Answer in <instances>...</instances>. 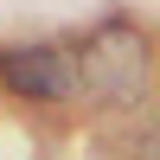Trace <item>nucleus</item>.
Listing matches in <instances>:
<instances>
[{"mask_svg":"<svg viewBox=\"0 0 160 160\" xmlns=\"http://www.w3.org/2000/svg\"><path fill=\"white\" fill-rule=\"evenodd\" d=\"M0 83L26 102H64V96H77V58L64 45H7Z\"/></svg>","mask_w":160,"mask_h":160,"instance_id":"2","label":"nucleus"},{"mask_svg":"<svg viewBox=\"0 0 160 160\" xmlns=\"http://www.w3.org/2000/svg\"><path fill=\"white\" fill-rule=\"evenodd\" d=\"M77 77H83L102 102H135L141 83H148V38H141L135 26H122V19L96 26V32L83 38V64H77Z\"/></svg>","mask_w":160,"mask_h":160,"instance_id":"1","label":"nucleus"}]
</instances>
